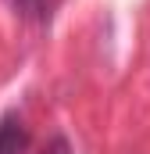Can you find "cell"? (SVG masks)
<instances>
[{"label":"cell","instance_id":"1","mask_svg":"<svg viewBox=\"0 0 150 154\" xmlns=\"http://www.w3.org/2000/svg\"><path fill=\"white\" fill-rule=\"evenodd\" d=\"M0 154H29V125L18 111H4L0 118Z\"/></svg>","mask_w":150,"mask_h":154},{"label":"cell","instance_id":"2","mask_svg":"<svg viewBox=\"0 0 150 154\" xmlns=\"http://www.w3.org/2000/svg\"><path fill=\"white\" fill-rule=\"evenodd\" d=\"M54 4H57V0H11L14 14H18L22 22H36V25H43V22L50 18Z\"/></svg>","mask_w":150,"mask_h":154},{"label":"cell","instance_id":"3","mask_svg":"<svg viewBox=\"0 0 150 154\" xmlns=\"http://www.w3.org/2000/svg\"><path fill=\"white\" fill-rule=\"evenodd\" d=\"M39 154H72V143H68V136L54 133V136L43 143V151H39Z\"/></svg>","mask_w":150,"mask_h":154}]
</instances>
